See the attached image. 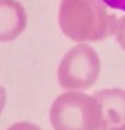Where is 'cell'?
Returning <instances> with one entry per match:
<instances>
[{
	"label": "cell",
	"mask_w": 125,
	"mask_h": 130,
	"mask_svg": "<svg viewBox=\"0 0 125 130\" xmlns=\"http://www.w3.org/2000/svg\"><path fill=\"white\" fill-rule=\"evenodd\" d=\"M27 25V13L17 0H0V42L18 38Z\"/></svg>",
	"instance_id": "obj_5"
},
{
	"label": "cell",
	"mask_w": 125,
	"mask_h": 130,
	"mask_svg": "<svg viewBox=\"0 0 125 130\" xmlns=\"http://www.w3.org/2000/svg\"><path fill=\"white\" fill-rule=\"evenodd\" d=\"M62 32L74 42H100L116 32L118 20L102 0H62L58 11Z\"/></svg>",
	"instance_id": "obj_1"
},
{
	"label": "cell",
	"mask_w": 125,
	"mask_h": 130,
	"mask_svg": "<svg viewBox=\"0 0 125 130\" xmlns=\"http://www.w3.org/2000/svg\"><path fill=\"white\" fill-rule=\"evenodd\" d=\"M49 119L54 130H100L102 110L94 96L65 92L51 105Z\"/></svg>",
	"instance_id": "obj_2"
},
{
	"label": "cell",
	"mask_w": 125,
	"mask_h": 130,
	"mask_svg": "<svg viewBox=\"0 0 125 130\" xmlns=\"http://www.w3.org/2000/svg\"><path fill=\"white\" fill-rule=\"evenodd\" d=\"M7 130H42L40 126L33 125V123H27V121H20V123H15L11 125Z\"/></svg>",
	"instance_id": "obj_7"
},
{
	"label": "cell",
	"mask_w": 125,
	"mask_h": 130,
	"mask_svg": "<svg viewBox=\"0 0 125 130\" xmlns=\"http://www.w3.org/2000/svg\"><path fill=\"white\" fill-rule=\"evenodd\" d=\"M4 105H6V89L0 85V112L4 110Z\"/></svg>",
	"instance_id": "obj_9"
},
{
	"label": "cell",
	"mask_w": 125,
	"mask_h": 130,
	"mask_svg": "<svg viewBox=\"0 0 125 130\" xmlns=\"http://www.w3.org/2000/svg\"><path fill=\"white\" fill-rule=\"evenodd\" d=\"M94 100L102 110L100 130H111L125 125V90L123 89H105L94 94Z\"/></svg>",
	"instance_id": "obj_4"
},
{
	"label": "cell",
	"mask_w": 125,
	"mask_h": 130,
	"mask_svg": "<svg viewBox=\"0 0 125 130\" xmlns=\"http://www.w3.org/2000/svg\"><path fill=\"white\" fill-rule=\"evenodd\" d=\"M102 2L109 7H114V9H121L125 11V0H102Z\"/></svg>",
	"instance_id": "obj_8"
},
{
	"label": "cell",
	"mask_w": 125,
	"mask_h": 130,
	"mask_svg": "<svg viewBox=\"0 0 125 130\" xmlns=\"http://www.w3.org/2000/svg\"><path fill=\"white\" fill-rule=\"evenodd\" d=\"M100 76V58L89 45H76L58 65V83L64 89H89Z\"/></svg>",
	"instance_id": "obj_3"
},
{
	"label": "cell",
	"mask_w": 125,
	"mask_h": 130,
	"mask_svg": "<svg viewBox=\"0 0 125 130\" xmlns=\"http://www.w3.org/2000/svg\"><path fill=\"white\" fill-rule=\"evenodd\" d=\"M111 130H125V125H120V126H114V128H111Z\"/></svg>",
	"instance_id": "obj_10"
},
{
	"label": "cell",
	"mask_w": 125,
	"mask_h": 130,
	"mask_svg": "<svg viewBox=\"0 0 125 130\" xmlns=\"http://www.w3.org/2000/svg\"><path fill=\"white\" fill-rule=\"evenodd\" d=\"M116 42L118 45L125 51V16H121V18L118 20V25H116Z\"/></svg>",
	"instance_id": "obj_6"
}]
</instances>
